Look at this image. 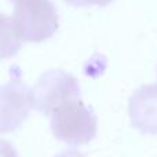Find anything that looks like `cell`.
I'll return each mask as SVG.
<instances>
[{"instance_id":"1","label":"cell","mask_w":157,"mask_h":157,"mask_svg":"<svg viewBox=\"0 0 157 157\" xmlns=\"http://www.w3.org/2000/svg\"><path fill=\"white\" fill-rule=\"evenodd\" d=\"M14 4L13 24L22 41L40 43L58 29V13L51 0H10Z\"/></svg>"},{"instance_id":"2","label":"cell","mask_w":157,"mask_h":157,"mask_svg":"<svg viewBox=\"0 0 157 157\" xmlns=\"http://www.w3.org/2000/svg\"><path fill=\"white\" fill-rule=\"evenodd\" d=\"M51 130L68 145H86L97 135V114L80 99L69 101L51 113Z\"/></svg>"},{"instance_id":"3","label":"cell","mask_w":157,"mask_h":157,"mask_svg":"<svg viewBox=\"0 0 157 157\" xmlns=\"http://www.w3.org/2000/svg\"><path fill=\"white\" fill-rule=\"evenodd\" d=\"M10 81L0 86V134L21 127L33 108L32 90L24 83L18 66H13Z\"/></svg>"},{"instance_id":"4","label":"cell","mask_w":157,"mask_h":157,"mask_svg":"<svg viewBox=\"0 0 157 157\" xmlns=\"http://www.w3.org/2000/svg\"><path fill=\"white\" fill-rule=\"evenodd\" d=\"M73 99H80V86L76 77L63 71L44 72L32 90L33 108L43 114H51Z\"/></svg>"},{"instance_id":"5","label":"cell","mask_w":157,"mask_h":157,"mask_svg":"<svg viewBox=\"0 0 157 157\" xmlns=\"http://www.w3.org/2000/svg\"><path fill=\"white\" fill-rule=\"evenodd\" d=\"M132 125L145 134H157V84L142 86L130 98Z\"/></svg>"},{"instance_id":"6","label":"cell","mask_w":157,"mask_h":157,"mask_svg":"<svg viewBox=\"0 0 157 157\" xmlns=\"http://www.w3.org/2000/svg\"><path fill=\"white\" fill-rule=\"evenodd\" d=\"M21 47L22 40L14 28L13 19L6 14H0V59L17 55Z\"/></svg>"},{"instance_id":"7","label":"cell","mask_w":157,"mask_h":157,"mask_svg":"<svg viewBox=\"0 0 157 157\" xmlns=\"http://www.w3.org/2000/svg\"><path fill=\"white\" fill-rule=\"evenodd\" d=\"M68 4L73 6V7H90V6H99V7H105L113 0H63Z\"/></svg>"},{"instance_id":"8","label":"cell","mask_w":157,"mask_h":157,"mask_svg":"<svg viewBox=\"0 0 157 157\" xmlns=\"http://www.w3.org/2000/svg\"><path fill=\"white\" fill-rule=\"evenodd\" d=\"M0 157H18L15 147L6 139H0Z\"/></svg>"},{"instance_id":"9","label":"cell","mask_w":157,"mask_h":157,"mask_svg":"<svg viewBox=\"0 0 157 157\" xmlns=\"http://www.w3.org/2000/svg\"><path fill=\"white\" fill-rule=\"evenodd\" d=\"M55 157H87V156L76 149H66V150H63V152L58 153Z\"/></svg>"}]
</instances>
